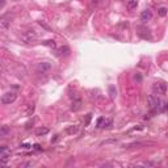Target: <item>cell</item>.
<instances>
[{"mask_svg": "<svg viewBox=\"0 0 168 168\" xmlns=\"http://www.w3.org/2000/svg\"><path fill=\"white\" fill-rule=\"evenodd\" d=\"M78 130H79V126H76V125H71V126L66 127V133L68 135H74V134L78 133Z\"/></svg>", "mask_w": 168, "mask_h": 168, "instance_id": "cell-10", "label": "cell"}, {"mask_svg": "<svg viewBox=\"0 0 168 168\" xmlns=\"http://www.w3.org/2000/svg\"><path fill=\"white\" fill-rule=\"evenodd\" d=\"M34 109H36V106L33 105V104H29V105L26 106V112H25V114L28 116V117L33 116V113H34Z\"/></svg>", "mask_w": 168, "mask_h": 168, "instance_id": "cell-13", "label": "cell"}, {"mask_svg": "<svg viewBox=\"0 0 168 168\" xmlns=\"http://www.w3.org/2000/svg\"><path fill=\"white\" fill-rule=\"evenodd\" d=\"M152 19V12L150 9H145L142 11V13H140V21H143V23H147Z\"/></svg>", "mask_w": 168, "mask_h": 168, "instance_id": "cell-7", "label": "cell"}, {"mask_svg": "<svg viewBox=\"0 0 168 168\" xmlns=\"http://www.w3.org/2000/svg\"><path fill=\"white\" fill-rule=\"evenodd\" d=\"M33 148L37 150V151H41V150H42V147H41L39 145H34V146H33Z\"/></svg>", "mask_w": 168, "mask_h": 168, "instance_id": "cell-24", "label": "cell"}, {"mask_svg": "<svg viewBox=\"0 0 168 168\" xmlns=\"http://www.w3.org/2000/svg\"><path fill=\"white\" fill-rule=\"evenodd\" d=\"M1 1H3V0H0V3H1Z\"/></svg>", "mask_w": 168, "mask_h": 168, "instance_id": "cell-28", "label": "cell"}, {"mask_svg": "<svg viewBox=\"0 0 168 168\" xmlns=\"http://www.w3.org/2000/svg\"><path fill=\"white\" fill-rule=\"evenodd\" d=\"M109 93H111L112 99H114L116 95H117V89H116L114 85H109Z\"/></svg>", "mask_w": 168, "mask_h": 168, "instance_id": "cell-18", "label": "cell"}, {"mask_svg": "<svg viewBox=\"0 0 168 168\" xmlns=\"http://www.w3.org/2000/svg\"><path fill=\"white\" fill-rule=\"evenodd\" d=\"M135 80H138V81L142 80V78H140V75H135Z\"/></svg>", "mask_w": 168, "mask_h": 168, "instance_id": "cell-25", "label": "cell"}, {"mask_svg": "<svg viewBox=\"0 0 168 168\" xmlns=\"http://www.w3.org/2000/svg\"><path fill=\"white\" fill-rule=\"evenodd\" d=\"M9 25H11V16L9 15H4V16L0 17V30L8 29Z\"/></svg>", "mask_w": 168, "mask_h": 168, "instance_id": "cell-5", "label": "cell"}, {"mask_svg": "<svg viewBox=\"0 0 168 168\" xmlns=\"http://www.w3.org/2000/svg\"><path fill=\"white\" fill-rule=\"evenodd\" d=\"M112 124H113L112 118H104L103 122H101V126H100V127H103V129H109V127L112 126Z\"/></svg>", "mask_w": 168, "mask_h": 168, "instance_id": "cell-11", "label": "cell"}, {"mask_svg": "<svg viewBox=\"0 0 168 168\" xmlns=\"http://www.w3.org/2000/svg\"><path fill=\"white\" fill-rule=\"evenodd\" d=\"M137 5H138V1H137V0H130V1L127 3V8H129V9H134V8H137Z\"/></svg>", "mask_w": 168, "mask_h": 168, "instance_id": "cell-17", "label": "cell"}, {"mask_svg": "<svg viewBox=\"0 0 168 168\" xmlns=\"http://www.w3.org/2000/svg\"><path fill=\"white\" fill-rule=\"evenodd\" d=\"M38 24H39V25L42 26V28H45V29H46V30H49V32H51V28H50V26L47 25V24H45L44 21H38Z\"/></svg>", "mask_w": 168, "mask_h": 168, "instance_id": "cell-20", "label": "cell"}, {"mask_svg": "<svg viewBox=\"0 0 168 168\" xmlns=\"http://www.w3.org/2000/svg\"><path fill=\"white\" fill-rule=\"evenodd\" d=\"M42 45L49 46V47H51V49H55L57 47V44H55V41H54V39H46V41L42 42Z\"/></svg>", "mask_w": 168, "mask_h": 168, "instance_id": "cell-12", "label": "cell"}, {"mask_svg": "<svg viewBox=\"0 0 168 168\" xmlns=\"http://www.w3.org/2000/svg\"><path fill=\"white\" fill-rule=\"evenodd\" d=\"M152 91L158 95H166L167 93V84L164 81H155L152 84Z\"/></svg>", "mask_w": 168, "mask_h": 168, "instance_id": "cell-2", "label": "cell"}, {"mask_svg": "<svg viewBox=\"0 0 168 168\" xmlns=\"http://www.w3.org/2000/svg\"><path fill=\"white\" fill-rule=\"evenodd\" d=\"M103 120H104V117H100L99 120H97V127L101 126V122H103Z\"/></svg>", "mask_w": 168, "mask_h": 168, "instance_id": "cell-23", "label": "cell"}, {"mask_svg": "<svg viewBox=\"0 0 168 168\" xmlns=\"http://www.w3.org/2000/svg\"><path fill=\"white\" fill-rule=\"evenodd\" d=\"M17 99V95L15 92H7L4 93L1 96V104H4V105H9V104L15 103Z\"/></svg>", "mask_w": 168, "mask_h": 168, "instance_id": "cell-3", "label": "cell"}, {"mask_svg": "<svg viewBox=\"0 0 168 168\" xmlns=\"http://www.w3.org/2000/svg\"><path fill=\"white\" fill-rule=\"evenodd\" d=\"M81 104H83V101H81L80 99L74 100V101H72V104H71V111H74V112L79 111V109L81 108Z\"/></svg>", "mask_w": 168, "mask_h": 168, "instance_id": "cell-9", "label": "cell"}, {"mask_svg": "<svg viewBox=\"0 0 168 168\" xmlns=\"http://www.w3.org/2000/svg\"><path fill=\"white\" fill-rule=\"evenodd\" d=\"M37 38V33H36V30H28V32H25L23 34V39L28 44V42L33 41V39Z\"/></svg>", "mask_w": 168, "mask_h": 168, "instance_id": "cell-6", "label": "cell"}, {"mask_svg": "<svg viewBox=\"0 0 168 168\" xmlns=\"http://www.w3.org/2000/svg\"><path fill=\"white\" fill-rule=\"evenodd\" d=\"M47 133H49V129H47V127H39V129H37V131H36V134H37L38 137L45 135V134H47Z\"/></svg>", "mask_w": 168, "mask_h": 168, "instance_id": "cell-15", "label": "cell"}, {"mask_svg": "<svg viewBox=\"0 0 168 168\" xmlns=\"http://www.w3.org/2000/svg\"><path fill=\"white\" fill-rule=\"evenodd\" d=\"M161 100L159 99L156 95H150L147 97V104H148V108L152 113H159L161 109Z\"/></svg>", "mask_w": 168, "mask_h": 168, "instance_id": "cell-1", "label": "cell"}, {"mask_svg": "<svg viewBox=\"0 0 168 168\" xmlns=\"http://www.w3.org/2000/svg\"><path fill=\"white\" fill-rule=\"evenodd\" d=\"M36 70H37V72H39V74H45V72L51 70V63L50 62H39L37 67H36Z\"/></svg>", "mask_w": 168, "mask_h": 168, "instance_id": "cell-4", "label": "cell"}, {"mask_svg": "<svg viewBox=\"0 0 168 168\" xmlns=\"http://www.w3.org/2000/svg\"><path fill=\"white\" fill-rule=\"evenodd\" d=\"M4 166H5L4 161H0V167H4Z\"/></svg>", "mask_w": 168, "mask_h": 168, "instance_id": "cell-26", "label": "cell"}, {"mask_svg": "<svg viewBox=\"0 0 168 168\" xmlns=\"http://www.w3.org/2000/svg\"><path fill=\"white\" fill-rule=\"evenodd\" d=\"M95 3H101V1H104V0H93Z\"/></svg>", "mask_w": 168, "mask_h": 168, "instance_id": "cell-27", "label": "cell"}, {"mask_svg": "<svg viewBox=\"0 0 168 168\" xmlns=\"http://www.w3.org/2000/svg\"><path fill=\"white\" fill-rule=\"evenodd\" d=\"M158 15H159L160 17H166V16H167V8H166V7H160V8L158 9Z\"/></svg>", "mask_w": 168, "mask_h": 168, "instance_id": "cell-16", "label": "cell"}, {"mask_svg": "<svg viewBox=\"0 0 168 168\" xmlns=\"http://www.w3.org/2000/svg\"><path fill=\"white\" fill-rule=\"evenodd\" d=\"M91 120H92V114H91V113H88V114L85 116V122H84V125H85V126H88V125H89Z\"/></svg>", "mask_w": 168, "mask_h": 168, "instance_id": "cell-19", "label": "cell"}, {"mask_svg": "<svg viewBox=\"0 0 168 168\" xmlns=\"http://www.w3.org/2000/svg\"><path fill=\"white\" fill-rule=\"evenodd\" d=\"M20 147H21V148H30V147H32V146L28 145V143H24V145H21Z\"/></svg>", "mask_w": 168, "mask_h": 168, "instance_id": "cell-22", "label": "cell"}, {"mask_svg": "<svg viewBox=\"0 0 168 168\" xmlns=\"http://www.w3.org/2000/svg\"><path fill=\"white\" fill-rule=\"evenodd\" d=\"M70 54V47L68 46H62L57 50V55L58 57H66Z\"/></svg>", "mask_w": 168, "mask_h": 168, "instance_id": "cell-8", "label": "cell"}, {"mask_svg": "<svg viewBox=\"0 0 168 168\" xmlns=\"http://www.w3.org/2000/svg\"><path fill=\"white\" fill-rule=\"evenodd\" d=\"M8 134H9V129H8L7 126L0 127V138H4V137H7Z\"/></svg>", "mask_w": 168, "mask_h": 168, "instance_id": "cell-14", "label": "cell"}, {"mask_svg": "<svg viewBox=\"0 0 168 168\" xmlns=\"http://www.w3.org/2000/svg\"><path fill=\"white\" fill-rule=\"evenodd\" d=\"M7 151H8L7 146H0V156H3V155H4Z\"/></svg>", "mask_w": 168, "mask_h": 168, "instance_id": "cell-21", "label": "cell"}]
</instances>
